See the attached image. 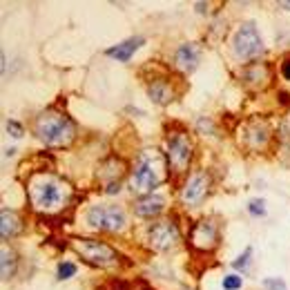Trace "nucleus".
Returning <instances> with one entry per match:
<instances>
[{
    "label": "nucleus",
    "instance_id": "nucleus-1",
    "mask_svg": "<svg viewBox=\"0 0 290 290\" xmlns=\"http://www.w3.org/2000/svg\"><path fill=\"white\" fill-rule=\"evenodd\" d=\"M27 196H29L32 208L38 210V212H56V210H60L70 201L72 188L63 179L40 172L34 179H29Z\"/></svg>",
    "mask_w": 290,
    "mask_h": 290
},
{
    "label": "nucleus",
    "instance_id": "nucleus-2",
    "mask_svg": "<svg viewBox=\"0 0 290 290\" xmlns=\"http://www.w3.org/2000/svg\"><path fill=\"white\" fill-rule=\"evenodd\" d=\"M170 170L168 159L159 150H143L134 161L129 190L139 196L152 194L165 181V172Z\"/></svg>",
    "mask_w": 290,
    "mask_h": 290
},
{
    "label": "nucleus",
    "instance_id": "nucleus-3",
    "mask_svg": "<svg viewBox=\"0 0 290 290\" xmlns=\"http://www.w3.org/2000/svg\"><path fill=\"white\" fill-rule=\"evenodd\" d=\"M32 129L36 139H40L47 147H70L76 139V125L72 123V119L63 112H54V109L36 114Z\"/></svg>",
    "mask_w": 290,
    "mask_h": 290
},
{
    "label": "nucleus",
    "instance_id": "nucleus-4",
    "mask_svg": "<svg viewBox=\"0 0 290 290\" xmlns=\"http://www.w3.org/2000/svg\"><path fill=\"white\" fill-rule=\"evenodd\" d=\"M72 248L94 268H114V266H119V261H121L119 252L109 243L98 241V239H85V237L72 239Z\"/></svg>",
    "mask_w": 290,
    "mask_h": 290
},
{
    "label": "nucleus",
    "instance_id": "nucleus-5",
    "mask_svg": "<svg viewBox=\"0 0 290 290\" xmlns=\"http://www.w3.org/2000/svg\"><path fill=\"white\" fill-rule=\"evenodd\" d=\"M85 221L90 228L101 232H121L127 226L125 210L116 203H94L85 210Z\"/></svg>",
    "mask_w": 290,
    "mask_h": 290
},
{
    "label": "nucleus",
    "instance_id": "nucleus-6",
    "mask_svg": "<svg viewBox=\"0 0 290 290\" xmlns=\"http://www.w3.org/2000/svg\"><path fill=\"white\" fill-rule=\"evenodd\" d=\"M261 54H263V40L257 25L252 20L239 25V29L232 36V56L239 63H248V60L255 63V58L261 56Z\"/></svg>",
    "mask_w": 290,
    "mask_h": 290
},
{
    "label": "nucleus",
    "instance_id": "nucleus-7",
    "mask_svg": "<svg viewBox=\"0 0 290 290\" xmlns=\"http://www.w3.org/2000/svg\"><path fill=\"white\" fill-rule=\"evenodd\" d=\"M194 154V143L188 132H172L165 141V159L174 172H186Z\"/></svg>",
    "mask_w": 290,
    "mask_h": 290
},
{
    "label": "nucleus",
    "instance_id": "nucleus-8",
    "mask_svg": "<svg viewBox=\"0 0 290 290\" xmlns=\"http://www.w3.org/2000/svg\"><path fill=\"white\" fill-rule=\"evenodd\" d=\"M210 188H212V179L206 170H192L186 179V183L179 190V201L183 208H196L201 201L208 196Z\"/></svg>",
    "mask_w": 290,
    "mask_h": 290
},
{
    "label": "nucleus",
    "instance_id": "nucleus-9",
    "mask_svg": "<svg viewBox=\"0 0 290 290\" xmlns=\"http://www.w3.org/2000/svg\"><path fill=\"white\" fill-rule=\"evenodd\" d=\"M147 241H150V248L165 252L176 248L179 241H181V234H179L176 221L172 219H159L147 228Z\"/></svg>",
    "mask_w": 290,
    "mask_h": 290
},
{
    "label": "nucleus",
    "instance_id": "nucleus-10",
    "mask_svg": "<svg viewBox=\"0 0 290 290\" xmlns=\"http://www.w3.org/2000/svg\"><path fill=\"white\" fill-rule=\"evenodd\" d=\"M190 243H192V248L201 250V252H212L221 243L219 224L210 217L194 221V226L190 228Z\"/></svg>",
    "mask_w": 290,
    "mask_h": 290
},
{
    "label": "nucleus",
    "instance_id": "nucleus-11",
    "mask_svg": "<svg viewBox=\"0 0 290 290\" xmlns=\"http://www.w3.org/2000/svg\"><path fill=\"white\" fill-rule=\"evenodd\" d=\"M172 63L181 74H192L201 63V47L196 42H181L172 54Z\"/></svg>",
    "mask_w": 290,
    "mask_h": 290
},
{
    "label": "nucleus",
    "instance_id": "nucleus-12",
    "mask_svg": "<svg viewBox=\"0 0 290 290\" xmlns=\"http://www.w3.org/2000/svg\"><path fill=\"white\" fill-rule=\"evenodd\" d=\"M143 45H145L143 36H132V38H127V40H123V42H116V45L107 47V49H105V56H109V58H114V60H121V63H127V60L132 58Z\"/></svg>",
    "mask_w": 290,
    "mask_h": 290
},
{
    "label": "nucleus",
    "instance_id": "nucleus-13",
    "mask_svg": "<svg viewBox=\"0 0 290 290\" xmlns=\"http://www.w3.org/2000/svg\"><path fill=\"white\" fill-rule=\"evenodd\" d=\"M134 214L141 219H152V217H159V214L165 210V199L161 194H145L141 196L139 201H134Z\"/></svg>",
    "mask_w": 290,
    "mask_h": 290
},
{
    "label": "nucleus",
    "instance_id": "nucleus-14",
    "mask_svg": "<svg viewBox=\"0 0 290 290\" xmlns=\"http://www.w3.org/2000/svg\"><path fill=\"white\" fill-rule=\"evenodd\" d=\"M20 232H23V221L16 210H7V208L0 210V237H3V241H9Z\"/></svg>",
    "mask_w": 290,
    "mask_h": 290
},
{
    "label": "nucleus",
    "instance_id": "nucleus-15",
    "mask_svg": "<svg viewBox=\"0 0 290 290\" xmlns=\"http://www.w3.org/2000/svg\"><path fill=\"white\" fill-rule=\"evenodd\" d=\"M147 96H150L152 103L157 105H170L174 101V87H172V83L168 78H157V81H152L147 85Z\"/></svg>",
    "mask_w": 290,
    "mask_h": 290
},
{
    "label": "nucleus",
    "instance_id": "nucleus-16",
    "mask_svg": "<svg viewBox=\"0 0 290 290\" xmlns=\"http://www.w3.org/2000/svg\"><path fill=\"white\" fill-rule=\"evenodd\" d=\"M241 81L246 85H250V87H263V83L270 78V74H268V65L266 63H259V60H255V63H250V65H246L243 70H241Z\"/></svg>",
    "mask_w": 290,
    "mask_h": 290
},
{
    "label": "nucleus",
    "instance_id": "nucleus-17",
    "mask_svg": "<svg viewBox=\"0 0 290 290\" xmlns=\"http://www.w3.org/2000/svg\"><path fill=\"white\" fill-rule=\"evenodd\" d=\"M270 141V127L268 125H255V127H248V132H246V143L252 150H259V147H266V143Z\"/></svg>",
    "mask_w": 290,
    "mask_h": 290
},
{
    "label": "nucleus",
    "instance_id": "nucleus-18",
    "mask_svg": "<svg viewBox=\"0 0 290 290\" xmlns=\"http://www.w3.org/2000/svg\"><path fill=\"white\" fill-rule=\"evenodd\" d=\"M16 268H18V252L3 246V257H0V273H3V279L7 281L16 275Z\"/></svg>",
    "mask_w": 290,
    "mask_h": 290
},
{
    "label": "nucleus",
    "instance_id": "nucleus-19",
    "mask_svg": "<svg viewBox=\"0 0 290 290\" xmlns=\"http://www.w3.org/2000/svg\"><path fill=\"white\" fill-rule=\"evenodd\" d=\"M252 252H255V250H252V246H248V248H246L241 255H239V257L232 261V268L237 270V273H241V275H243L246 270L250 268V263H252Z\"/></svg>",
    "mask_w": 290,
    "mask_h": 290
},
{
    "label": "nucleus",
    "instance_id": "nucleus-20",
    "mask_svg": "<svg viewBox=\"0 0 290 290\" xmlns=\"http://www.w3.org/2000/svg\"><path fill=\"white\" fill-rule=\"evenodd\" d=\"M76 273H78V268H76V263H74V261H60L56 277H58L60 281H67V279H72Z\"/></svg>",
    "mask_w": 290,
    "mask_h": 290
},
{
    "label": "nucleus",
    "instance_id": "nucleus-21",
    "mask_svg": "<svg viewBox=\"0 0 290 290\" xmlns=\"http://www.w3.org/2000/svg\"><path fill=\"white\" fill-rule=\"evenodd\" d=\"M243 286V279H241V275L239 273H230V275H226L224 279H221V288L224 290H239Z\"/></svg>",
    "mask_w": 290,
    "mask_h": 290
},
{
    "label": "nucleus",
    "instance_id": "nucleus-22",
    "mask_svg": "<svg viewBox=\"0 0 290 290\" xmlns=\"http://www.w3.org/2000/svg\"><path fill=\"white\" fill-rule=\"evenodd\" d=\"M250 217H266V201L263 199H250L248 201Z\"/></svg>",
    "mask_w": 290,
    "mask_h": 290
},
{
    "label": "nucleus",
    "instance_id": "nucleus-23",
    "mask_svg": "<svg viewBox=\"0 0 290 290\" xmlns=\"http://www.w3.org/2000/svg\"><path fill=\"white\" fill-rule=\"evenodd\" d=\"M261 286L266 290H288L286 288V281L281 279V277H266V279L261 281Z\"/></svg>",
    "mask_w": 290,
    "mask_h": 290
},
{
    "label": "nucleus",
    "instance_id": "nucleus-24",
    "mask_svg": "<svg viewBox=\"0 0 290 290\" xmlns=\"http://www.w3.org/2000/svg\"><path fill=\"white\" fill-rule=\"evenodd\" d=\"M7 132H9L14 139H20L23 132H25V125H23L20 121H16V119H9V121H7Z\"/></svg>",
    "mask_w": 290,
    "mask_h": 290
},
{
    "label": "nucleus",
    "instance_id": "nucleus-25",
    "mask_svg": "<svg viewBox=\"0 0 290 290\" xmlns=\"http://www.w3.org/2000/svg\"><path fill=\"white\" fill-rule=\"evenodd\" d=\"M279 72H281V78L290 83V54L281 58V65H279Z\"/></svg>",
    "mask_w": 290,
    "mask_h": 290
},
{
    "label": "nucleus",
    "instance_id": "nucleus-26",
    "mask_svg": "<svg viewBox=\"0 0 290 290\" xmlns=\"http://www.w3.org/2000/svg\"><path fill=\"white\" fill-rule=\"evenodd\" d=\"M105 192H107V194H114V192H121V183L119 181H112V183H109V186L107 188H105Z\"/></svg>",
    "mask_w": 290,
    "mask_h": 290
},
{
    "label": "nucleus",
    "instance_id": "nucleus-27",
    "mask_svg": "<svg viewBox=\"0 0 290 290\" xmlns=\"http://www.w3.org/2000/svg\"><path fill=\"white\" fill-rule=\"evenodd\" d=\"M194 7H196V11H199V14H203V11H208V5H206V3H196Z\"/></svg>",
    "mask_w": 290,
    "mask_h": 290
},
{
    "label": "nucleus",
    "instance_id": "nucleus-28",
    "mask_svg": "<svg viewBox=\"0 0 290 290\" xmlns=\"http://www.w3.org/2000/svg\"><path fill=\"white\" fill-rule=\"evenodd\" d=\"M279 7L286 9V11H290V0H283V3H279Z\"/></svg>",
    "mask_w": 290,
    "mask_h": 290
}]
</instances>
